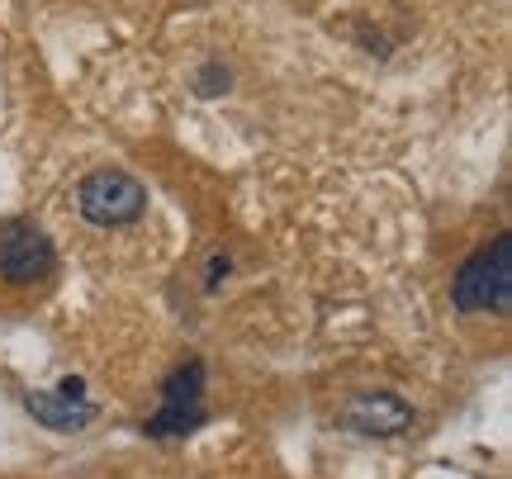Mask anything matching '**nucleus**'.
<instances>
[{
	"label": "nucleus",
	"mask_w": 512,
	"mask_h": 479,
	"mask_svg": "<svg viewBox=\"0 0 512 479\" xmlns=\"http://www.w3.org/2000/svg\"><path fill=\"white\" fill-rule=\"evenodd\" d=\"M342 427L356 437H399L413 427V408L389 389H361L342 404Z\"/></svg>",
	"instance_id": "nucleus-5"
},
{
	"label": "nucleus",
	"mask_w": 512,
	"mask_h": 479,
	"mask_svg": "<svg viewBox=\"0 0 512 479\" xmlns=\"http://www.w3.org/2000/svg\"><path fill=\"white\" fill-rule=\"evenodd\" d=\"M53 266H57V252L38 223H24V219L0 223V280L34 285V280L53 276Z\"/></svg>",
	"instance_id": "nucleus-4"
},
{
	"label": "nucleus",
	"mask_w": 512,
	"mask_h": 479,
	"mask_svg": "<svg viewBox=\"0 0 512 479\" xmlns=\"http://www.w3.org/2000/svg\"><path fill=\"white\" fill-rule=\"evenodd\" d=\"M24 408L48 432H81L95 418V408L86 404V380H62V389H34Z\"/></svg>",
	"instance_id": "nucleus-6"
},
{
	"label": "nucleus",
	"mask_w": 512,
	"mask_h": 479,
	"mask_svg": "<svg viewBox=\"0 0 512 479\" xmlns=\"http://www.w3.org/2000/svg\"><path fill=\"white\" fill-rule=\"evenodd\" d=\"M76 209L95 228H128L147 214V185L119 166H100L76 185Z\"/></svg>",
	"instance_id": "nucleus-2"
},
{
	"label": "nucleus",
	"mask_w": 512,
	"mask_h": 479,
	"mask_svg": "<svg viewBox=\"0 0 512 479\" xmlns=\"http://www.w3.org/2000/svg\"><path fill=\"white\" fill-rule=\"evenodd\" d=\"M195 86H200V95H223L228 91V72H223L219 62H209V67H200Z\"/></svg>",
	"instance_id": "nucleus-7"
},
{
	"label": "nucleus",
	"mask_w": 512,
	"mask_h": 479,
	"mask_svg": "<svg viewBox=\"0 0 512 479\" xmlns=\"http://www.w3.org/2000/svg\"><path fill=\"white\" fill-rule=\"evenodd\" d=\"M451 299L460 314H508L512 309V238H494L484 252L465 261L451 280Z\"/></svg>",
	"instance_id": "nucleus-1"
},
{
	"label": "nucleus",
	"mask_w": 512,
	"mask_h": 479,
	"mask_svg": "<svg viewBox=\"0 0 512 479\" xmlns=\"http://www.w3.org/2000/svg\"><path fill=\"white\" fill-rule=\"evenodd\" d=\"M204 423V366L185 361L166 375L162 408L147 418V437H190Z\"/></svg>",
	"instance_id": "nucleus-3"
}]
</instances>
